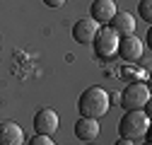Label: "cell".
<instances>
[{
  "mask_svg": "<svg viewBox=\"0 0 152 145\" xmlns=\"http://www.w3.org/2000/svg\"><path fill=\"white\" fill-rule=\"evenodd\" d=\"M109 106H111V97H109L106 89L99 87V85L87 87L85 92L80 94V99H77L80 116H87V119H102V116H106Z\"/></svg>",
  "mask_w": 152,
  "mask_h": 145,
  "instance_id": "obj_1",
  "label": "cell"
},
{
  "mask_svg": "<svg viewBox=\"0 0 152 145\" xmlns=\"http://www.w3.org/2000/svg\"><path fill=\"white\" fill-rule=\"evenodd\" d=\"M147 131H150V114H145L142 109L126 111L118 121V138L135 140L140 135H147Z\"/></svg>",
  "mask_w": 152,
  "mask_h": 145,
  "instance_id": "obj_2",
  "label": "cell"
},
{
  "mask_svg": "<svg viewBox=\"0 0 152 145\" xmlns=\"http://www.w3.org/2000/svg\"><path fill=\"white\" fill-rule=\"evenodd\" d=\"M121 106L126 111H135V109H142L150 102V87L145 82H128V87L121 92Z\"/></svg>",
  "mask_w": 152,
  "mask_h": 145,
  "instance_id": "obj_3",
  "label": "cell"
},
{
  "mask_svg": "<svg viewBox=\"0 0 152 145\" xmlns=\"http://www.w3.org/2000/svg\"><path fill=\"white\" fill-rule=\"evenodd\" d=\"M118 39L121 36L113 31V29H109V27H102L99 31H97V36H94V53H97L99 58H113L116 56V48H118Z\"/></svg>",
  "mask_w": 152,
  "mask_h": 145,
  "instance_id": "obj_4",
  "label": "cell"
},
{
  "mask_svg": "<svg viewBox=\"0 0 152 145\" xmlns=\"http://www.w3.org/2000/svg\"><path fill=\"white\" fill-rule=\"evenodd\" d=\"M58 126H61V116H58L56 109L44 106V109L36 111V116H34V131L39 135H53L56 131H58Z\"/></svg>",
  "mask_w": 152,
  "mask_h": 145,
  "instance_id": "obj_5",
  "label": "cell"
},
{
  "mask_svg": "<svg viewBox=\"0 0 152 145\" xmlns=\"http://www.w3.org/2000/svg\"><path fill=\"white\" fill-rule=\"evenodd\" d=\"M116 53L126 63H135V61H140V56L145 53V46H142V41L138 39L135 34H128V36H121V39H118Z\"/></svg>",
  "mask_w": 152,
  "mask_h": 145,
  "instance_id": "obj_6",
  "label": "cell"
},
{
  "mask_svg": "<svg viewBox=\"0 0 152 145\" xmlns=\"http://www.w3.org/2000/svg\"><path fill=\"white\" fill-rule=\"evenodd\" d=\"M97 31H99V24L94 22L92 17H85V20L75 22V27H72V39L77 41V44H92L94 36H97Z\"/></svg>",
  "mask_w": 152,
  "mask_h": 145,
  "instance_id": "obj_7",
  "label": "cell"
},
{
  "mask_svg": "<svg viewBox=\"0 0 152 145\" xmlns=\"http://www.w3.org/2000/svg\"><path fill=\"white\" fill-rule=\"evenodd\" d=\"M109 29H113L118 36H128V34H135V27H138V22H135V15H130V12H116L111 17V22L106 24Z\"/></svg>",
  "mask_w": 152,
  "mask_h": 145,
  "instance_id": "obj_8",
  "label": "cell"
},
{
  "mask_svg": "<svg viewBox=\"0 0 152 145\" xmlns=\"http://www.w3.org/2000/svg\"><path fill=\"white\" fill-rule=\"evenodd\" d=\"M116 12H118V7H116L113 0H94L92 7H89V15L97 24H109Z\"/></svg>",
  "mask_w": 152,
  "mask_h": 145,
  "instance_id": "obj_9",
  "label": "cell"
},
{
  "mask_svg": "<svg viewBox=\"0 0 152 145\" xmlns=\"http://www.w3.org/2000/svg\"><path fill=\"white\" fill-rule=\"evenodd\" d=\"M102 133V126H99V119H87V116H80L77 123H75V135H77L80 140H94L99 138Z\"/></svg>",
  "mask_w": 152,
  "mask_h": 145,
  "instance_id": "obj_10",
  "label": "cell"
},
{
  "mask_svg": "<svg viewBox=\"0 0 152 145\" xmlns=\"http://www.w3.org/2000/svg\"><path fill=\"white\" fill-rule=\"evenodd\" d=\"M24 143V131L15 121H3L0 123V145H22Z\"/></svg>",
  "mask_w": 152,
  "mask_h": 145,
  "instance_id": "obj_11",
  "label": "cell"
},
{
  "mask_svg": "<svg viewBox=\"0 0 152 145\" xmlns=\"http://www.w3.org/2000/svg\"><path fill=\"white\" fill-rule=\"evenodd\" d=\"M121 78H126L128 82H145V80H147V70H142V68H133V65H123Z\"/></svg>",
  "mask_w": 152,
  "mask_h": 145,
  "instance_id": "obj_12",
  "label": "cell"
},
{
  "mask_svg": "<svg viewBox=\"0 0 152 145\" xmlns=\"http://www.w3.org/2000/svg\"><path fill=\"white\" fill-rule=\"evenodd\" d=\"M138 15H140V20L152 22V0H140L138 3Z\"/></svg>",
  "mask_w": 152,
  "mask_h": 145,
  "instance_id": "obj_13",
  "label": "cell"
},
{
  "mask_svg": "<svg viewBox=\"0 0 152 145\" xmlns=\"http://www.w3.org/2000/svg\"><path fill=\"white\" fill-rule=\"evenodd\" d=\"M29 145H56V143L51 140V135H39V133H36V135L29 140Z\"/></svg>",
  "mask_w": 152,
  "mask_h": 145,
  "instance_id": "obj_14",
  "label": "cell"
},
{
  "mask_svg": "<svg viewBox=\"0 0 152 145\" xmlns=\"http://www.w3.org/2000/svg\"><path fill=\"white\" fill-rule=\"evenodd\" d=\"M44 5H48V7H63L65 0H44Z\"/></svg>",
  "mask_w": 152,
  "mask_h": 145,
  "instance_id": "obj_15",
  "label": "cell"
},
{
  "mask_svg": "<svg viewBox=\"0 0 152 145\" xmlns=\"http://www.w3.org/2000/svg\"><path fill=\"white\" fill-rule=\"evenodd\" d=\"M113 145H135V140H128V138H118Z\"/></svg>",
  "mask_w": 152,
  "mask_h": 145,
  "instance_id": "obj_16",
  "label": "cell"
},
{
  "mask_svg": "<svg viewBox=\"0 0 152 145\" xmlns=\"http://www.w3.org/2000/svg\"><path fill=\"white\" fill-rule=\"evenodd\" d=\"M145 145H150V143H145Z\"/></svg>",
  "mask_w": 152,
  "mask_h": 145,
  "instance_id": "obj_17",
  "label": "cell"
}]
</instances>
